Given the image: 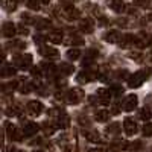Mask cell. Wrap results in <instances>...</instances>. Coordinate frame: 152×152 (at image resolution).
Instances as JSON below:
<instances>
[{
	"mask_svg": "<svg viewBox=\"0 0 152 152\" xmlns=\"http://www.w3.org/2000/svg\"><path fill=\"white\" fill-rule=\"evenodd\" d=\"M123 125H125V131H126V134H128V135H132V134L137 132V125L131 119H126Z\"/></svg>",
	"mask_w": 152,
	"mask_h": 152,
	"instance_id": "6da1fadb",
	"label": "cell"
},
{
	"mask_svg": "<svg viewBox=\"0 0 152 152\" xmlns=\"http://www.w3.org/2000/svg\"><path fill=\"white\" fill-rule=\"evenodd\" d=\"M135 105H137V97H135V96H129L128 99L125 100L123 108H125L126 111H131L132 108H135Z\"/></svg>",
	"mask_w": 152,
	"mask_h": 152,
	"instance_id": "7a4b0ae2",
	"label": "cell"
},
{
	"mask_svg": "<svg viewBox=\"0 0 152 152\" xmlns=\"http://www.w3.org/2000/svg\"><path fill=\"white\" fill-rule=\"evenodd\" d=\"M38 131V126L37 125H34V123H29L28 126H24V128H23V135H34L35 132Z\"/></svg>",
	"mask_w": 152,
	"mask_h": 152,
	"instance_id": "3957f363",
	"label": "cell"
},
{
	"mask_svg": "<svg viewBox=\"0 0 152 152\" xmlns=\"http://www.w3.org/2000/svg\"><path fill=\"white\" fill-rule=\"evenodd\" d=\"M99 97H100V102L102 104H108V100H110V91L108 90H104V88H100V90L97 91Z\"/></svg>",
	"mask_w": 152,
	"mask_h": 152,
	"instance_id": "277c9868",
	"label": "cell"
},
{
	"mask_svg": "<svg viewBox=\"0 0 152 152\" xmlns=\"http://www.w3.org/2000/svg\"><path fill=\"white\" fill-rule=\"evenodd\" d=\"M111 8L114 11H123V2L122 0H111Z\"/></svg>",
	"mask_w": 152,
	"mask_h": 152,
	"instance_id": "5b68a950",
	"label": "cell"
},
{
	"mask_svg": "<svg viewBox=\"0 0 152 152\" xmlns=\"http://www.w3.org/2000/svg\"><path fill=\"white\" fill-rule=\"evenodd\" d=\"M29 110L32 111V113H35V114H38L41 110H43V107H41V104L40 102H31L29 104Z\"/></svg>",
	"mask_w": 152,
	"mask_h": 152,
	"instance_id": "8992f818",
	"label": "cell"
},
{
	"mask_svg": "<svg viewBox=\"0 0 152 152\" xmlns=\"http://www.w3.org/2000/svg\"><path fill=\"white\" fill-rule=\"evenodd\" d=\"M128 151L129 152H140L142 151V143L140 142H134L128 146Z\"/></svg>",
	"mask_w": 152,
	"mask_h": 152,
	"instance_id": "52a82bcc",
	"label": "cell"
},
{
	"mask_svg": "<svg viewBox=\"0 0 152 152\" xmlns=\"http://www.w3.org/2000/svg\"><path fill=\"white\" fill-rule=\"evenodd\" d=\"M107 119H108V113L107 111H100L97 116H96V120H99V122H104Z\"/></svg>",
	"mask_w": 152,
	"mask_h": 152,
	"instance_id": "ba28073f",
	"label": "cell"
},
{
	"mask_svg": "<svg viewBox=\"0 0 152 152\" xmlns=\"http://www.w3.org/2000/svg\"><path fill=\"white\" fill-rule=\"evenodd\" d=\"M49 40H52L53 43H59L61 41V34H52V35H49Z\"/></svg>",
	"mask_w": 152,
	"mask_h": 152,
	"instance_id": "9c48e42d",
	"label": "cell"
},
{
	"mask_svg": "<svg viewBox=\"0 0 152 152\" xmlns=\"http://www.w3.org/2000/svg\"><path fill=\"white\" fill-rule=\"evenodd\" d=\"M143 134H145L146 137L152 135V125H151V123H149V125H146L145 128H143Z\"/></svg>",
	"mask_w": 152,
	"mask_h": 152,
	"instance_id": "30bf717a",
	"label": "cell"
},
{
	"mask_svg": "<svg viewBox=\"0 0 152 152\" xmlns=\"http://www.w3.org/2000/svg\"><path fill=\"white\" fill-rule=\"evenodd\" d=\"M78 56H79V50H69V58L76 59Z\"/></svg>",
	"mask_w": 152,
	"mask_h": 152,
	"instance_id": "8fae6325",
	"label": "cell"
},
{
	"mask_svg": "<svg viewBox=\"0 0 152 152\" xmlns=\"http://www.w3.org/2000/svg\"><path fill=\"white\" fill-rule=\"evenodd\" d=\"M140 117H142V119H145V120H148V119L151 117L149 110H142V111H140Z\"/></svg>",
	"mask_w": 152,
	"mask_h": 152,
	"instance_id": "7c38bea8",
	"label": "cell"
},
{
	"mask_svg": "<svg viewBox=\"0 0 152 152\" xmlns=\"http://www.w3.org/2000/svg\"><path fill=\"white\" fill-rule=\"evenodd\" d=\"M90 152H104V151H102V149H91Z\"/></svg>",
	"mask_w": 152,
	"mask_h": 152,
	"instance_id": "4fadbf2b",
	"label": "cell"
},
{
	"mask_svg": "<svg viewBox=\"0 0 152 152\" xmlns=\"http://www.w3.org/2000/svg\"><path fill=\"white\" fill-rule=\"evenodd\" d=\"M8 152H15V149H14V148H11V149H9Z\"/></svg>",
	"mask_w": 152,
	"mask_h": 152,
	"instance_id": "5bb4252c",
	"label": "cell"
},
{
	"mask_svg": "<svg viewBox=\"0 0 152 152\" xmlns=\"http://www.w3.org/2000/svg\"><path fill=\"white\" fill-rule=\"evenodd\" d=\"M34 152H43V151H34Z\"/></svg>",
	"mask_w": 152,
	"mask_h": 152,
	"instance_id": "9a60e30c",
	"label": "cell"
},
{
	"mask_svg": "<svg viewBox=\"0 0 152 152\" xmlns=\"http://www.w3.org/2000/svg\"><path fill=\"white\" fill-rule=\"evenodd\" d=\"M20 152H23V151H20Z\"/></svg>",
	"mask_w": 152,
	"mask_h": 152,
	"instance_id": "2e32d148",
	"label": "cell"
}]
</instances>
